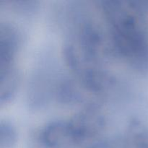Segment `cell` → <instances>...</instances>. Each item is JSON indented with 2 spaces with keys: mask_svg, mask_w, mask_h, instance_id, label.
Masks as SVG:
<instances>
[{
  "mask_svg": "<svg viewBox=\"0 0 148 148\" xmlns=\"http://www.w3.org/2000/svg\"><path fill=\"white\" fill-rule=\"evenodd\" d=\"M101 10L115 51L137 67H148V1H103Z\"/></svg>",
  "mask_w": 148,
  "mask_h": 148,
  "instance_id": "1",
  "label": "cell"
},
{
  "mask_svg": "<svg viewBox=\"0 0 148 148\" xmlns=\"http://www.w3.org/2000/svg\"><path fill=\"white\" fill-rule=\"evenodd\" d=\"M38 140L47 148H82L87 143L71 119L51 121L38 132Z\"/></svg>",
  "mask_w": 148,
  "mask_h": 148,
  "instance_id": "2",
  "label": "cell"
},
{
  "mask_svg": "<svg viewBox=\"0 0 148 148\" xmlns=\"http://www.w3.org/2000/svg\"><path fill=\"white\" fill-rule=\"evenodd\" d=\"M21 43V34L8 23H0V69L15 67V59Z\"/></svg>",
  "mask_w": 148,
  "mask_h": 148,
  "instance_id": "3",
  "label": "cell"
},
{
  "mask_svg": "<svg viewBox=\"0 0 148 148\" xmlns=\"http://www.w3.org/2000/svg\"><path fill=\"white\" fill-rule=\"evenodd\" d=\"M19 75L16 68L0 70V105L8 103L18 85Z\"/></svg>",
  "mask_w": 148,
  "mask_h": 148,
  "instance_id": "4",
  "label": "cell"
},
{
  "mask_svg": "<svg viewBox=\"0 0 148 148\" xmlns=\"http://www.w3.org/2000/svg\"><path fill=\"white\" fill-rule=\"evenodd\" d=\"M17 143V132L10 121L0 123V148H14Z\"/></svg>",
  "mask_w": 148,
  "mask_h": 148,
  "instance_id": "5",
  "label": "cell"
}]
</instances>
